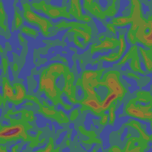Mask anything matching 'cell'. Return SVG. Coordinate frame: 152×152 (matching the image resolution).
I'll return each mask as SVG.
<instances>
[{
    "label": "cell",
    "mask_w": 152,
    "mask_h": 152,
    "mask_svg": "<svg viewBox=\"0 0 152 152\" xmlns=\"http://www.w3.org/2000/svg\"><path fill=\"white\" fill-rule=\"evenodd\" d=\"M24 132V127L21 125H15L2 128L0 132V137L2 139L9 140L21 135Z\"/></svg>",
    "instance_id": "cell-1"
},
{
    "label": "cell",
    "mask_w": 152,
    "mask_h": 152,
    "mask_svg": "<svg viewBox=\"0 0 152 152\" xmlns=\"http://www.w3.org/2000/svg\"><path fill=\"white\" fill-rule=\"evenodd\" d=\"M119 94L115 91L112 92L110 94H109L106 99L104 100V102L102 103L101 105V108L103 110L106 109L113 102V100H115L118 97Z\"/></svg>",
    "instance_id": "cell-2"
},
{
    "label": "cell",
    "mask_w": 152,
    "mask_h": 152,
    "mask_svg": "<svg viewBox=\"0 0 152 152\" xmlns=\"http://www.w3.org/2000/svg\"><path fill=\"white\" fill-rule=\"evenodd\" d=\"M86 104L88 106H89L90 107L93 109H96L97 110L99 109L100 106V105L95 101L93 100H88L86 102Z\"/></svg>",
    "instance_id": "cell-3"
},
{
    "label": "cell",
    "mask_w": 152,
    "mask_h": 152,
    "mask_svg": "<svg viewBox=\"0 0 152 152\" xmlns=\"http://www.w3.org/2000/svg\"><path fill=\"white\" fill-rule=\"evenodd\" d=\"M110 122H112L114 120V109H113V107H112L110 108Z\"/></svg>",
    "instance_id": "cell-4"
}]
</instances>
